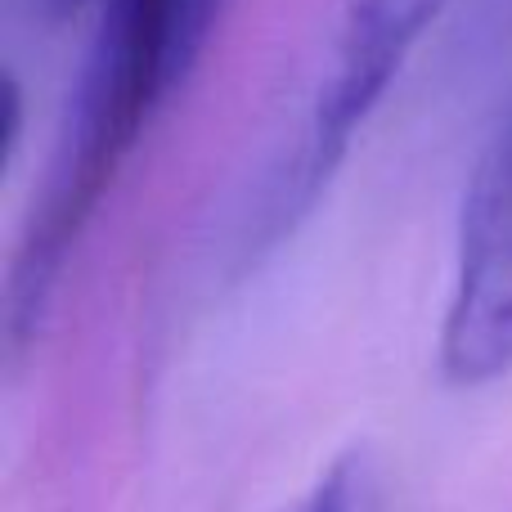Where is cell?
<instances>
[{"mask_svg": "<svg viewBox=\"0 0 512 512\" xmlns=\"http://www.w3.org/2000/svg\"><path fill=\"white\" fill-rule=\"evenodd\" d=\"M95 23L5 283V346L23 355L45 328L59 279L117 171L203 45L189 0H90Z\"/></svg>", "mask_w": 512, "mask_h": 512, "instance_id": "cell-1", "label": "cell"}, {"mask_svg": "<svg viewBox=\"0 0 512 512\" xmlns=\"http://www.w3.org/2000/svg\"><path fill=\"white\" fill-rule=\"evenodd\" d=\"M445 9L450 0H346L297 144L261 185V203L248 212L239 265H256L261 256H270L315 212L319 194L346 162L355 135L369 126L387 86L400 77L409 54Z\"/></svg>", "mask_w": 512, "mask_h": 512, "instance_id": "cell-2", "label": "cell"}, {"mask_svg": "<svg viewBox=\"0 0 512 512\" xmlns=\"http://www.w3.org/2000/svg\"><path fill=\"white\" fill-rule=\"evenodd\" d=\"M436 355L454 387H490L512 373V99L481 144L463 194Z\"/></svg>", "mask_w": 512, "mask_h": 512, "instance_id": "cell-3", "label": "cell"}, {"mask_svg": "<svg viewBox=\"0 0 512 512\" xmlns=\"http://www.w3.org/2000/svg\"><path fill=\"white\" fill-rule=\"evenodd\" d=\"M288 512H382V472L364 450H351Z\"/></svg>", "mask_w": 512, "mask_h": 512, "instance_id": "cell-4", "label": "cell"}, {"mask_svg": "<svg viewBox=\"0 0 512 512\" xmlns=\"http://www.w3.org/2000/svg\"><path fill=\"white\" fill-rule=\"evenodd\" d=\"M221 5H225V0H189V18H194L198 45H207V36H212V23L221 18Z\"/></svg>", "mask_w": 512, "mask_h": 512, "instance_id": "cell-5", "label": "cell"}]
</instances>
